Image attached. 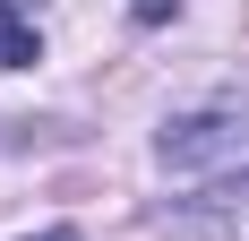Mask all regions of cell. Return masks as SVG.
Returning a JSON list of instances; mask_svg holds the SVG:
<instances>
[{"mask_svg": "<svg viewBox=\"0 0 249 241\" xmlns=\"http://www.w3.org/2000/svg\"><path fill=\"white\" fill-rule=\"evenodd\" d=\"M249 155V86H224V95L189 103V112H172L163 129H155V164L163 172H224Z\"/></svg>", "mask_w": 249, "mask_h": 241, "instance_id": "obj_1", "label": "cell"}, {"mask_svg": "<svg viewBox=\"0 0 249 241\" xmlns=\"http://www.w3.org/2000/svg\"><path fill=\"white\" fill-rule=\"evenodd\" d=\"M172 233L180 241H249V172H232V181H215V190H198V198H180Z\"/></svg>", "mask_w": 249, "mask_h": 241, "instance_id": "obj_2", "label": "cell"}, {"mask_svg": "<svg viewBox=\"0 0 249 241\" xmlns=\"http://www.w3.org/2000/svg\"><path fill=\"white\" fill-rule=\"evenodd\" d=\"M35 60H43L35 18H26V9H0V69H35Z\"/></svg>", "mask_w": 249, "mask_h": 241, "instance_id": "obj_3", "label": "cell"}, {"mask_svg": "<svg viewBox=\"0 0 249 241\" xmlns=\"http://www.w3.org/2000/svg\"><path fill=\"white\" fill-rule=\"evenodd\" d=\"M43 241H77V233H43Z\"/></svg>", "mask_w": 249, "mask_h": 241, "instance_id": "obj_4", "label": "cell"}, {"mask_svg": "<svg viewBox=\"0 0 249 241\" xmlns=\"http://www.w3.org/2000/svg\"><path fill=\"white\" fill-rule=\"evenodd\" d=\"M0 9H26V0H0Z\"/></svg>", "mask_w": 249, "mask_h": 241, "instance_id": "obj_5", "label": "cell"}]
</instances>
